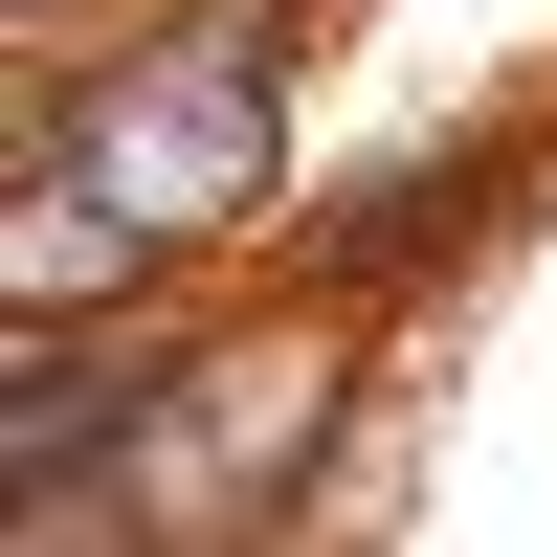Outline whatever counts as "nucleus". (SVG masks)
Returning a JSON list of instances; mask_svg holds the SVG:
<instances>
[{"label": "nucleus", "instance_id": "obj_3", "mask_svg": "<svg viewBox=\"0 0 557 557\" xmlns=\"http://www.w3.org/2000/svg\"><path fill=\"white\" fill-rule=\"evenodd\" d=\"M134 290H178V268L134 246L67 157H0V335H23V312H134Z\"/></svg>", "mask_w": 557, "mask_h": 557}, {"label": "nucleus", "instance_id": "obj_1", "mask_svg": "<svg viewBox=\"0 0 557 557\" xmlns=\"http://www.w3.org/2000/svg\"><path fill=\"white\" fill-rule=\"evenodd\" d=\"M290 67H312V0H89L67 45H23L0 157H67L157 268H223L290 223Z\"/></svg>", "mask_w": 557, "mask_h": 557}, {"label": "nucleus", "instance_id": "obj_2", "mask_svg": "<svg viewBox=\"0 0 557 557\" xmlns=\"http://www.w3.org/2000/svg\"><path fill=\"white\" fill-rule=\"evenodd\" d=\"M201 335H223V312H178V290H134V312H23V357H0V513H23L45 557H112V535H134V469H157Z\"/></svg>", "mask_w": 557, "mask_h": 557}]
</instances>
